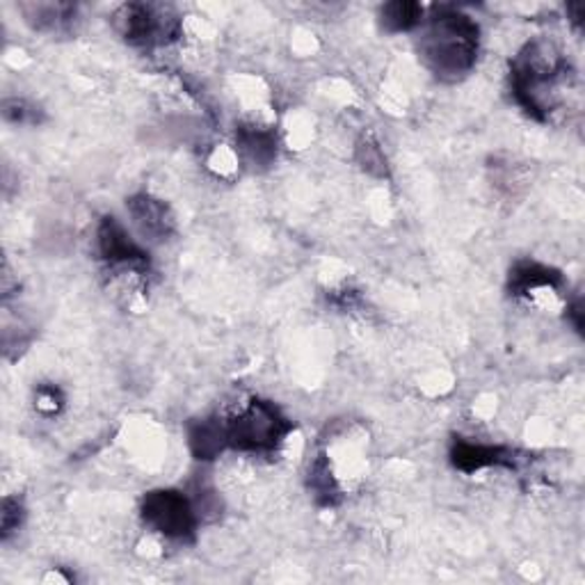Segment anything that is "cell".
I'll return each instance as SVG.
<instances>
[{"label":"cell","instance_id":"1","mask_svg":"<svg viewBox=\"0 0 585 585\" xmlns=\"http://www.w3.org/2000/svg\"><path fill=\"white\" fill-rule=\"evenodd\" d=\"M572 82L569 62L547 39L528 41L510 65L515 101L539 121L554 119L565 108Z\"/></svg>","mask_w":585,"mask_h":585},{"label":"cell","instance_id":"10","mask_svg":"<svg viewBox=\"0 0 585 585\" xmlns=\"http://www.w3.org/2000/svg\"><path fill=\"white\" fill-rule=\"evenodd\" d=\"M19 10L32 30L47 34L71 32L78 17V8L71 3H21Z\"/></svg>","mask_w":585,"mask_h":585},{"label":"cell","instance_id":"12","mask_svg":"<svg viewBox=\"0 0 585 585\" xmlns=\"http://www.w3.org/2000/svg\"><path fill=\"white\" fill-rule=\"evenodd\" d=\"M188 437L190 450L197 459H214L227 448L222 419H204L199 424H192Z\"/></svg>","mask_w":585,"mask_h":585},{"label":"cell","instance_id":"9","mask_svg":"<svg viewBox=\"0 0 585 585\" xmlns=\"http://www.w3.org/2000/svg\"><path fill=\"white\" fill-rule=\"evenodd\" d=\"M450 463L455 469L474 474L489 467H515L517 459L510 448L504 446H487V444H474L457 439L450 448Z\"/></svg>","mask_w":585,"mask_h":585},{"label":"cell","instance_id":"6","mask_svg":"<svg viewBox=\"0 0 585 585\" xmlns=\"http://www.w3.org/2000/svg\"><path fill=\"white\" fill-rule=\"evenodd\" d=\"M99 255L115 275L142 279L149 272V255L115 218H103L97 231Z\"/></svg>","mask_w":585,"mask_h":585},{"label":"cell","instance_id":"11","mask_svg":"<svg viewBox=\"0 0 585 585\" xmlns=\"http://www.w3.org/2000/svg\"><path fill=\"white\" fill-rule=\"evenodd\" d=\"M238 151L255 167H268L277 158V136L266 123H242L236 131Z\"/></svg>","mask_w":585,"mask_h":585},{"label":"cell","instance_id":"5","mask_svg":"<svg viewBox=\"0 0 585 585\" xmlns=\"http://www.w3.org/2000/svg\"><path fill=\"white\" fill-rule=\"evenodd\" d=\"M142 522L167 539L188 542L199 526L197 506L179 489H153L142 498Z\"/></svg>","mask_w":585,"mask_h":585},{"label":"cell","instance_id":"15","mask_svg":"<svg viewBox=\"0 0 585 585\" xmlns=\"http://www.w3.org/2000/svg\"><path fill=\"white\" fill-rule=\"evenodd\" d=\"M3 117L12 123H37L39 108L30 106L26 99H6L3 101Z\"/></svg>","mask_w":585,"mask_h":585},{"label":"cell","instance_id":"3","mask_svg":"<svg viewBox=\"0 0 585 585\" xmlns=\"http://www.w3.org/2000/svg\"><path fill=\"white\" fill-rule=\"evenodd\" d=\"M227 448L242 453H272L290 435L288 416L270 400L252 398L238 414L222 419Z\"/></svg>","mask_w":585,"mask_h":585},{"label":"cell","instance_id":"16","mask_svg":"<svg viewBox=\"0 0 585 585\" xmlns=\"http://www.w3.org/2000/svg\"><path fill=\"white\" fill-rule=\"evenodd\" d=\"M23 515H26V510H23L19 498L8 496L3 500V513H0V528H3V539H8L12 533L19 531Z\"/></svg>","mask_w":585,"mask_h":585},{"label":"cell","instance_id":"8","mask_svg":"<svg viewBox=\"0 0 585 585\" xmlns=\"http://www.w3.org/2000/svg\"><path fill=\"white\" fill-rule=\"evenodd\" d=\"M127 206L133 218V225L142 238L151 242H165L175 236L177 220H175V214L170 211V206H167L162 199L140 192V195H133Z\"/></svg>","mask_w":585,"mask_h":585},{"label":"cell","instance_id":"14","mask_svg":"<svg viewBox=\"0 0 585 585\" xmlns=\"http://www.w3.org/2000/svg\"><path fill=\"white\" fill-rule=\"evenodd\" d=\"M34 407L39 414L56 416L65 407V396L56 385H41L34 391Z\"/></svg>","mask_w":585,"mask_h":585},{"label":"cell","instance_id":"7","mask_svg":"<svg viewBox=\"0 0 585 585\" xmlns=\"http://www.w3.org/2000/svg\"><path fill=\"white\" fill-rule=\"evenodd\" d=\"M561 272L535 261H522L510 272L513 296L535 307H552V303L561 300Z\"/></svg>","mask_w":585,"mask_h":585},{"label":"cell","instance_id":"17","mask_svg":"<svg viewBox=\"0 0 585 585\" xmlns=\"http://www.w3.org/2000/svg\"><path fill=\"white\" fill-rule=\"evenodd\" d=\"M359 156H361V162L368 172H378V175H385V156L380 151V145L375 142L373 138H366L361 145H359Z\"/></svg>","mask_w":585,"mask_h":585},{"label":"cell","instance_id":"2","mask_svg":"<svg viewBox=\"0 0 585 585\" xmlns=\"http://www.w3.org/2000/svg\"><path fill=\"white\" fill-rule=\"evenodd\" d=\"M416 41L422 62L442 80L465 78L478 60L480 26L455 8H439L424 19Z\"/></svg>","mask_w":585,"mask_h":585},{"label":"cell","instance_id":"4","mask_svg":"<svg viewBox=\"0 0 585 585\" xmlns=\"http://www.w3.org/2000/svg\"><path fill=\"white\" fill-rule=\"evenodd\" d=\"M115 28L133 47L156 49L179 39L181 21L172 8L156 3H129L115 14Z\"/></svg>","mask_w":585,"mask_h":585},{"label":"cell","instance_id":"13","mask_svg":"<svg viewBox=\"0 0 585 585\" xmlns=\"http://www.w3.org/2000/svg\"><path fill=\"white\" fill-rule=\"evenodd\" d=\"M426 10L419 3H405V0H398V3H387L380 10L383 28L387 32H407L419 28L424 23Z\"/></svg>","mask_w":585,"mask_h":585}]
</instances>
